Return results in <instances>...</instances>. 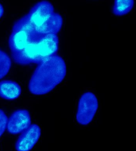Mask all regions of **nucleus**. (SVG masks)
Listing matches in <instances>:
<instances>
[{
  "instance_id": "obj_1",
  "label": "nucleus",
  "mask_w": 136,
  "mask_h": 151,
  "mask_svg": "<svg viewBox=\"0 0 136 151\" xmlns=\"http://www.w3.org/2000/svg\"><path fill=\"white\" fill-rule=\"evenodd\" d=\"M14 60L18 65L39 64L58 51L59 38L57 34H42L34 28L28 15L14 22L8 40Z\"/></svg>"
},
{
  "instance_id": "obj_2",
  "label": "nucleus",
  "mask_w": 136,
  "mask_h": 151,
  "mask_svg": "<svg viewBox=\"0 0 136 151\" xmlns=\"http://www.w3.org/2000/svg\"><path fill=\"white\" fill-rule=\"evenodd\" d=\"M67 74L65 61L60 56L53 55L37 65L30 79L28 88L34 96H44L60 84Z\"/></svg>"
},
{
  "instance_id": "obj_3",
  "label": "nucleus",
  "mask_w": 136,
  "mask_h": 151,
  "mask_svg": "<svg viewBox=\"0 0 136 151\" xmlns=\"http://www.w3.org/2000/svg\"><path fill=\"white\" fill-rule=\"evenodd\" d=\"M99 107L98 99L94 93L86 91L81 95L78 101L76 119L79 124L88 126L94 119Z\"/></svg>"
},
{
  "instance_id": "obj_4",
  "label": "nucleus",
  "mask_w": 136,
  "mask_h": 151,
  "mask_svg": "<svg viewBox=\"0 0 136 151\" xmlns=\"http://www.w3.org/2000/svg\"><path fill=\"white\" fill-rule=\"evenodd\" d=\"M31 125V117L28 110H16L7 119L6 130L11 134H18Z\"/></svg>"
},
{
  "instance_id": "obj_5",
  "label": "nucleus",
  "mask_w": 136,
  "mask_h": 151,
  "mask_svg": "<svg viewBox=\"0 0 136 151\" xmlns=\"http://www.w3.org/2000/svg\"><path fill=\"white\" fill-rule=\"evenodd\" d=\"M42 135V130L37 124H31L22 131L15 142L17 151H30Z\"/></svg>"
},
{
  "instance_id": "obj_6",
  "label": "nucleus",
  "mask_w": 136,
  "mask_h": 151,
  "mask_svg": "<svg viewBox=\"0 0 136 151\" xmlns=\"http://www.w3.org/2000/svg\"><path fill=\"white\" fill-rule=\"evenodd\" d=\"M54 12V7L52 3L44 0L36 3L30 9L27 15L32 25L35 28H37L47 21Z\"/></svg>"
},
{
  "instance_id": "obj_7",
  "label": "nucleus",
  "mask_w": 136,
  "mask_h": 151,
  "mask_svg": "<svg viewBox=\"0 0 136 151\" xmlns=\"http://www.w3.org/2000/svg\"><path fill=\"white\" fill-rule=\"evenodd\" d=\"M22 93V88L19 83L13 81H0V98L6 100L18 99Z\"/></svg>"
},
{
  "instance_id": "obj_8",
  "label": "nucleus",
  "mask_w": 136,
  "mask_h": 151,
  "mask_svg": "<svg viewBox=\"0 0 136 151\" xmlns=\"http://www.w3.org/2000/svg\"><path fill=\"white\" fill-rule=\"evenodd\" d=\"M63 18L60 14L54 12L43 25L35 28L42 34H57L62 28Z\"/></svg>"
},
{
  "instance_id": "obj_9",
  "label": "nucleus",
  "mask_w": 136,
  "mask_h": 151,
  "mask_svg": "<svg viewBox=\"0 0 136 151\" xmlns=\"http://www.w3.org/2000/svg\"><path fill=\"white\" fill-rule=\"evenodd\" d=\"M134 6V0H115L112 11L115 16L127 14Z\"/></svg>"
},
{
  "instance_id": "obj_10",
  "label": "nucleus",
  "mask_w": 136,
  "mask_h": 151,
  "mask_svg": "<svg viewBox=\"0 0 136 151\" xmlns=\"http://www.w3.org/2000/svg\"><path fill=\"white\" fill-rule=\"evenodd\" d=\"M12 65L11 58L6 52L0 50V80L5 77L10 72Z\"/></svg>"
},
{
  "instance_id": "obj_11",
  "label": "nucleus",
  "mask_w": 136,
  "mask_h": 151,
  "mask_svg": "<svg viewBox=\"0 0 136 151\" xmlns=\"http://www.w3.org/2000/svg\"><path fill=\"white\" fill-rule=\"evenodd\" d=\"M8 118L6 113L3 110L0 109V137L3 135L5 130H6V124H7Z\"/></svg>"
},
{
  "instance_id": "obj_12",
  "label": "nucleus",
  "mask_w": 136,
  "mask_h": 151,
  "mask_svg": "<svg viewBox=\"0 0 136 151\" xmlns=\"http://www.w3.org/2000/svg\"><path fill=\"white\" fill-rule=\"evenodd\" d=\"M3 14H4V8H3V6L0 3V19L3 17Z\"/></svg>"
}]
</instances>
